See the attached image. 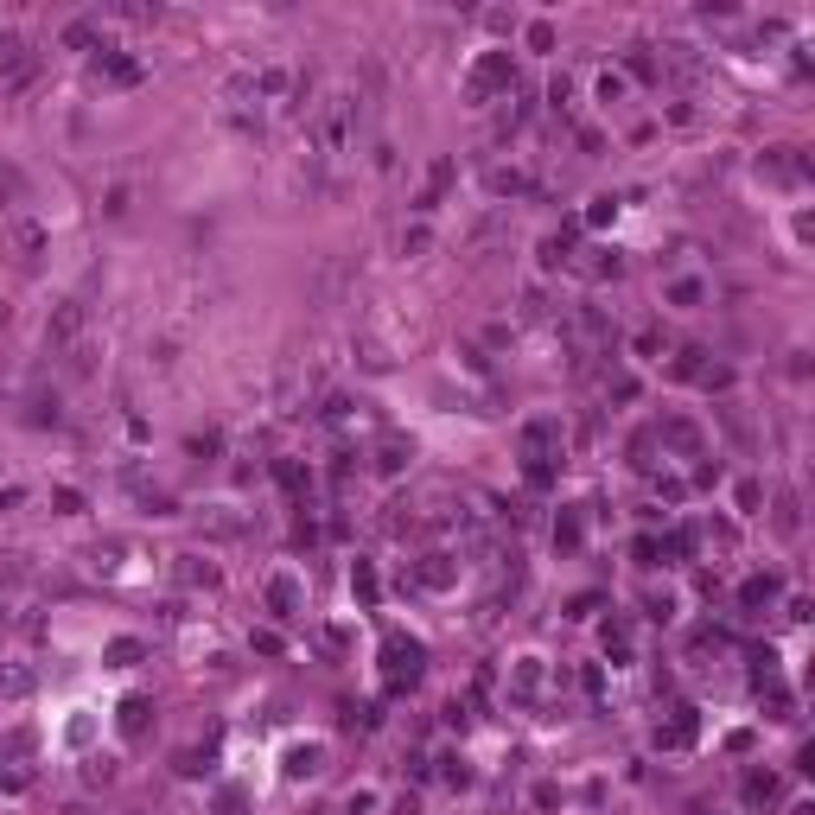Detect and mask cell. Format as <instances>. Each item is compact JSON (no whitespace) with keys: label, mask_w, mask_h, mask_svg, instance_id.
Returning <instances> with one entry per match:
<instances>
[{"label":"cell","mask_w":815,"mask_h":815,"mask_svg":"<svg viewBox=\"0 0 815 815\" xmlns=\"http://www.w3.org/2000/svg\"><path fill=\"white\" fill-rule=\"evenodd\" d=\"M535 682H542V669H535V663L516 669V695H535Z\"/></svg>","instance_id":"cell-24"},{"label":"cell","mask_w":815,"mask_h":815,"mask_svg":"<svg viewBox=\"0 0 815 815\" xmlns=\"http://www.w3.org/2000/svg\"><path fill=\"white\" fill-rule=\"evenodd\" d=\"M745 605H765V599H777V580L765 574V580H745V593H739Z\"/></svg>","instance_id":"cell-19"},{"label":"cell","mask_w":815,"mask_h":815,"mask_svg":"<svg viewBox=\"0 0 815 815\" xmlns=\"http://www.w3.org/2000/svg\"><path fill=\"white\" fill-rule=\"evenodd\" d=\"M427 249V223H414V230H402V255H421Z\"/></svg>","instance_id":"cell-23"},{"label":"cell","mask_w":815,"mask_h":815,"mask_svg":"<svg viewBox=\"0 0 815 815\" xmlns=\"http://www.w3.org/2000/svg\"><path fill=\"white\" fill-rule=\"evenodd\" d=\"M7 249L20 268H39V255H45V230L26 217V204H7Z\"/></svg>","instance_id":"cell-2"},{"label":"cell","mask_w":815,"mask_h":815,"mask_svg":"<svg viewBox=\"0 0 815 815\" xmlns=\"http://www.w3.org/2000/svg\"><path fill=\"white\" fill-rule=\"evenodd\" d=\"M32 71H39V51H32L20 32H13V39H0V83H7V90H20Z\"/></svg>","instance_id":"cell-5"},{"label":"cell","mask_w":815,"mask_h":815,"mask_svg":"<svg viewBox=\"0 0 815 815\" xmlns=\"http://www.w3.org/2000/svg\"><path fill=\"white\" fill-rule=\"evenodd\" d=\"M300 605H306V593H300V580H293V574H274L268 580V612L274 618H300Z\"/></svg>","instance_id":"cell-6"},{"label":"cell","mask_w":815,"mask_h":815,"mask_svg":"<svg viewBox=\"0 0 815 815\" xmlns=\"http://www.w3.org/2000/svg\"><path fill=\"white\" fill-rule=\"evenodd\" d=\"M548 109H554V115H567V109H574V77H567V71L548 83Z\"/></svg>","instance_id":"cell-14"},{"label":"cell","mask_w":815,"mask_h":815,"mask_svg":"<svg viewBox=\"0 0 815 815\" xmlns=\"http://www.w3.org/2000/svg\"><path fill=\"white\" fill-rule=\"evenodd\" d=\"M7 319H13V312H7V300H0V332H7Z\"/></svg>","instance_id":"cell-25"},{"label":"cell","mask_w":815,"mask_h":815,"mask_svg":"<svg viewBox=\"0 0 815 815\" xmlns=\"http://www.w3.org/2000/svg\"><path fill=\"white\" fill-rule=\"evenodd\" d=\"M147 714H153L147 701H128V707H121V733L134 739V733H141V726H147Z\"/></svg>","instance_id":"cell-17"},{"label":"cell","mask_w":815,"mask_h":815,"mask_svg":"<svg viewBox=\"0 0 815 815\" xmlns=\"http://www.w3.org/2000/svg\"><path fill=\"white\" fill-rule=\"evenodd\" d=\"M663 115L675 121V128H695V102H688V96H675V102H669V109H663Z\"/></svg>","instance_id":"cell-20"},{"label":"cell","mask_w":815,"mask_h":815,"mask_svg":"<svg viewBox=\"0 0 815 815\" xmlns=\"http://www.w3.org/2000/svg\"><path fill=\"white\" fill-rule=\"evenodd\" d=\"M624 96H631V83H624L618 71H599V102H605V109H618Z\"/></svg>","instance_id":"cell-13"},{"label":"cell","mask_w":815,"mask_h":815,"mask_svg":"<svg viewBox=\"0 0 815 815\" xmlns=\"http://www.w3.org/2000/svg\"><path fill=\"white\" fill-rule=\"evenodd\" d=\"M0 695H7V701H26V695H32V669L0 663Z\"/></svg>","instance_id":"cell-10"},{"label":"cell","mask_w":815,"mask_h":815,"mask_svg":"<svg viewBox=\"0 0 815 815\" xmlns=\"http://www.w3.org/2000/svg\"><path fill=\"white\" fill-rule=\"evenodd\" d=\"M580 274H593V281H618L624 262H618V249H586V262H574Z\"/></svg>","instance_id":"cell-8"},{"label":"cell","mask_w":815,"mask_h":815,"mask_svg":"<svg viewBox=\"0 0 815 815\" xmlns=\"http://www.w3.org/2000/svg\"><path fill=\"white\" fill-rule=\"evenodd\" d=\"M376 465H383V472H402V465H408V440H383V459H376Z\"/></svg>","instance_id":"cell-18"},{"label":"cell","mask_w":815,"mask_h":815,"mask_svg":"<svg viewBox=\"0 0 815 815\" xmlns=\"http://www.w3.org/2000/svg\"><path fill=\"white\" fill-rule=\"evenodd\" d=\"M134 656H141V644H134V637H121V644H109V663H121V669H128Z\"/></svg>","instance_id":"cell-22"},{"label":"cell","mask_w":815,"mask_h":815,"mask_svg":"<svg viewBox=\"0 0 815 815\" xmlns=\"http://www.w3.org/2000/svg\"><path fill=\"white\" fill-rule=\"evenodd\" d=\"M745 796H752V803H771V796H777V777H771V771H752V777H745Z\"/></svg>","instance_id":"cell-15"},{"label":"cell","mask_w":815,"mask_h":815,"mask_svg":"<svg viewBox=\"0 0 815 815\" xmlns=\"http://www.w3.org/2000/svg\"><path fill=\"white\" fill-rule=\"evenodd\" d=\"M363 121H370V102L357 90H332L325 102H312V153H319V160H344V153L357 147Z\"/></svg>","instance_id":"cell-1"},{"label":"cell","mask_w":815,"mask_h":815,"mask_svg":"<svg viewBox=\"0 0 815 815\" xmlns=\"http://www.w3.org/2000/svg\"><path fill=\"white\" fill-rule=\"evenodd\" d=\"M663 446H675V453H701V433L688 427V421H669L663 427Z\"/></svg>","instance_id":"cell-12"},{"label":"cell","mask_w":815,"mask_h":815,"mask_svg":"<svg viewBox=\"0 0 815 815\" xmlns=\"http://www.w3.org/2000/svg\"><path fill=\"white\" fill-rule=\"evenodd\" d=\"M484 192H491V198H523L529 192V172L523 166H491V172H484Z\"/></svg>","instance_id":"cell-7"},{"label":"cell","mask_w":815,"mask_h":815,"mask_svg":"<svg viewBox=\"0 0 815 815\" xmlns=\"http://www.w3.org/2000/svg\"><path fill=\"white\" fill-rule=\"evenodd\" d=\"M83 45H96V20H77V26H64V51H83Z\"/></svg>","instance_id":"cell-16"},{"label":"cell","mask_w":815,"mask_h":815,"mask_svg":"<svg viewBox=\"0 0 815 815\" xmlns=\"http://www.w3.org/2000/svg\"><path fill=\"white\" fill-rule=\"evenodd\" d=\"M701 300H707V281H695V274H675V281H669V306L695 312Z\"/></svg>","instance_id":"cell-9"},{"label":"cell","mask_w":815,"mask_h":815,"mask_svg":"<svg viewBox=\"0 0 815 815\" xmlns=\"http://www.w3.org/2000/svg\"><path fill=\"white\" fill-rule=\"evenodd\" d=\"M561 262H567V242L548 236V242H542V268H561Z\"/></svg>","instance_id":"cell-21"},{"label":"cell","mask_w":815,"mask_h":815,"mask_svg":"<svg viewBox=\"0 0 815 815\" xmlns=\"http://www.w3.org/2000/svg\"><path fill=\"white\" fill-rule=\"evenodd\" d=\"M624 83H656V58H650V45H631V58H624V71H618Z\"/></svg>","instance_id":"cell-11"},{"label":"cell","mask_w":815,"mask_h":815,"mask_svg":"<svg viewBox=\"0 0 815 815\" xmlns=\"http://www.w3.org/2000/svg\"><path fill=\"white\" fill-rule=\"evenodd\" d=\"M497 90H516V77H510V58H504V51H491V58H484L478 64V71H472V83H465V96H472V102H491Z\"/></svg>","instance_id":"cell-4"},{"label":"cell","mask_w":815,"mask_h":815,"mask_svg":"<svg viewBox=\"0 0 815 815\" xmlns=\"http://www.w3.org/2000/svg\"><path fill=\"white\" fill-rule=\"evenodd\" d=\"M83 325H90V306L83 300H58V312L45 319V351H77Z\"/></svg>","instance_id":"cell-3"}]
</instances>
